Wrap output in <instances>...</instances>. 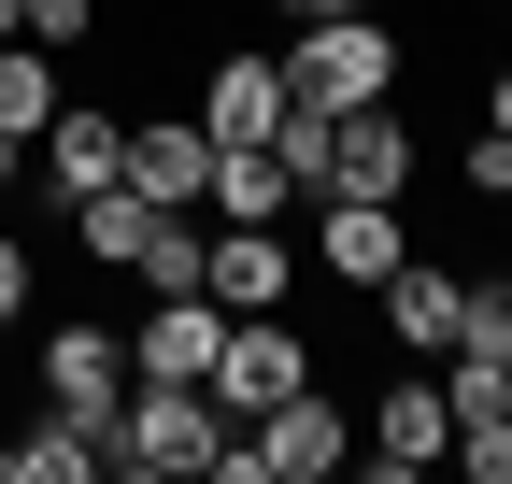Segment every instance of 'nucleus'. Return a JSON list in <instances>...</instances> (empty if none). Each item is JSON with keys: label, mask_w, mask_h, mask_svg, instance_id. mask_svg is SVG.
I'll return each mask as SVG.
<instances>
[{"label": "nucleus", "mask_w": 512, "mask_h": 484, "mask_svg": "<svg viewBox=\"0 0 512 484\" xmlns=\"http://www.w3.org/2000/svg\"><path fill=\"white\" fill-rule=\"evenodd\" d=\"M214 470H228V484H328V470H356V413H342L328 385H299V399H271V413H242Z\"/></svg>", "instance_id": "nucleus-1"}, {"label": "nucleus", "mask_w": 512, "mask_h": 484, "mask_svg": "<svg viewBox=\"0 0 512 484\" xmlns=\"http://www.w3.org/2000/svg\"><path fill=\"white\" fill-rule=\"evenodd\" d=\"M214 456H228L214 385H128L114 428H100V470H157V484H185V470H214Z\"/></svg>", "instance_id": "nucleus-2"}, {"label": "nucleus", "mask_w": 512, "mask_h": 484, "mask_svg": "<svg viewBox=\"0 0 512 484\" xmlns=\"http://www.w3.org/2000/svg\"><path fill=\"white\" fill-rule=\"evenodd\" d=\"M399 72H413V43L384 29V15H328V29H299L285 43V100H399Z\"/></svg>", "instance_id": "nucleus-3"}, {"label": "nucleus", "mask_w": 512, "mask_h": 484, "mask_svg": "<svg viewBox=\"0 0 512 484\" xmlns=\"http://www.w3.org/2000/svg\"><path fill=\"white\" fill-rule=\"evenodd\" d=\"M313 200H413V114L399 100H342L328 114V186Z\"/></svg>", "instance_id": "nucleus-4"}, {"label": "nucleus", "mask_w": 512, "mask_h": 484, "mask_svg": "<svg viewBox=\"0 0 512 484\" xmlns=\"http://www.w3.org/2000/svg\"><path fill=\"white\" fill-rule=\"evenodd\" d=\"M299 385H313V342L271 328V314H228V342H214V413H228V428L271 413V399H299Z\"/></svg>", "instance_id": "nucleus-5"}, {"label": "nucleus", "mask_w": 512, "mask_h": 484, "mask_svg": "<svg viewBox=\"0 0 512 484\" xmlns=\"http://www.w3.org/2000/svg\"><path fill=\"white\" fill-rule=\"evenodd\" d=\"M200 299H214V314H285V299H299V242L214 214V242H200Z\"/></svg>", "instance_id": "nucleus-6"}, {"label": "nucleus", "mask_w": 512, "mask_h": 484, "mask_svg": "<svg viewBox=\"0 0 512 484\" xmlns=\"http://www.w3.org/2000/svg\"><path fill=\"white\" fill-rule=\"evenodd\" d=\"M214 342H228L214 299H143L128 314V385H214Z\"/></svg>", "instance_id": "nucleus-7"}, {"label": "nucleus", "mask_w": 512, "mask_h": 484, "mask_svg": "<svg viewBox=\"0 0 512 484\" xmlns=\"http://www.w3.org/2000/svg\"><path fill=\"white\" fill-rule=\"evenodd\" d=\"M399 257H413L399 200H313V271H328V285H356V299H370Z\"/></svg>", "instance_id": "nucleus-8"}, {"label": "nucleus", "mask_w": 512, "mask_h": 484, "mask_svg": "<svg viewBox=\"0 0 512 484\" xmlns=\"http://www.w3.org/2000/svg\"><path fill=\"white\" fill-rule=\"evenodd\" d=\"M43 399L57 413H86V428H114V399H128V328H43Z\"/></svg>", "instance_id": "nucleus-9"}, {"label": "nucleus", "mask_w": 512, "mask_h": 484, "mask_svg": "<svg viewBox=\"0 0 512 484\" xmlns=\"http://www.w3.org/2000/svg\"><path fill=\"white\" fill-rule=\"evenodd\" d=\"M370 314H384V342L399 356H456V314H470V271H427V257H399L370 285Z\"/></svg>", "instance_id": "nucleus-10"}, {"label": "nucleus", "mask_w": 512, "mask_h": 484, "mask_svg": "<svg viewBox=\"0 0 512 484\" xmlns=\"http://www.w3.org/2000/svg\"><path fill=\"white\" fill-rule=\"evenodd\" d=\"M271 129H285V57H256V43L214 57L200 72V143L228 157V143H271Z\"/></svg>", "instance_id": "nucleus-11"}, {"label": "nucleus", "mask_w": 512, "mask_h": 484, "mask_svg": "<svg viewBox=\"0 0 512 484\" xmlns=\"http://www.w3.org/2000/svg\"><path fill=\"white\" fill-rule=\"evenodd\" d=\"M441 442H456V399H441L427 371H413V385H384V399H370V428H356V456H370V470H399V484L441 470Z\"/></svg>", "instance_id": "nucleus-12"}, {"label": "nucleus", "mask_w": 512, "mask_h": 484, "mask_svg": "<svg viewBox=\"0 0 512 484\" xmlns=\"http://www.w3.org/2000/svg\"><path fill=\"white\" fill-rule=\"evenodd\" d=\"M128 186H143L157 214H200V186H214L200 114H128Z\"/></svg>", "instance_id": "nucleus-13"}, {"label": "nucleus", "mask_w": 512, "mask_h": 484, "mask_svg": "<svg viewBox=\"0 0 512 484\" xmlns=\"http://www.w3.org/2000/svg\"><path fill=\"white\" fill-rule=\"evenodd\" d=\"M29 157L57 171V200H86V186H114V171H128V114H114V100H57Z\"/></svg>", "instance_id": "nucleus-14"}, {"label": "nucleus", "mask_w": 512, "mask_h": 484, "mask_svg": "<svg viewBox=\"0 0 512 484\" xmlns=\"http://www.w3.org/2000/svg\"><path fill=\"white\" fill-rule=\"evenodd\" d=\"M200 200H214L228 228H285V214H299V171H285L271 143H228V157H214V186H200Z\"/></svg>", "instance_id": "nucleus-15"}, {"label": "nucleus", "mask_w": 512, "mask_h": 484, "mask_svg": "<svg viewBox=\"0 0 512 484\" xmlns=\"http://www.w3.org/2000/svg\"><path fill=\"white\" fill-rule=\"evenodd\" d=\"M86 470H100V428H86V413H57V399H43V428L0 442V484H86Z\"/></svg>", "instance_id": "nucleus-16"}, {"label": "nucleus", "mask_w": 512, "mask_h": 484, "mask_svg": "<svg viewBox=\"0 0 512 484\" xmlns=\"http://www.w3.org/2000/svg\"><path fill=\"white\" fill-rule=\"evenodd\" d=\"M143 228H157V200L128 186V171H114V186H86V200H72V242H86V271H128V257H143Z\"/></svg>", "instance_id": "nucleus-17"}, {"label": "nucleus", "mask_w": 512, "mask_h": 484, "mask_svg": "<svg viewBox=\"0 0 512 484\" xmlns=\"http://www.w3.org/2000/svg\"><path fill=\"white\" fill-rule=\"evenodd\" d=\"M57 100H72V72H57L43 43H0V129L43 143V114H57Z\"/></svg>", "instance_id": "nucleus-18"}, {"label": "nucleus", "mask_w": 512, "mask_h": 484, "mask_svg": "<svg viewBox=\"0 0 512 484\" xmlns=\"http://www.w3.org/2000/svg\"><path fill=\"white\" fill-rule=\"evenodd\" d=\"M200 242H214L200 214H157V228H143V257H128V271H143V299H200Z\"/></svg>", "instance_id": "nucleus-19"}, {"label": "nucleus", "mask_w": 512, "mask_h": 484, "mask_svg": "<svg viewBox=\"0 0 512 484\" xmlns=\"http://www.w3.org/2000/svg\"><path fill=\"white\" fill-rule=\"evenodd\" d=\"M456 356H512V271H470V314H456Z\"/></svg>", "instance_id": "nucleus-20"}, {"label": "nucleus", "mask_w": 512, "mask_h": 484, "mask_svg": "<svg viewBox=\"0 0 512 484\" xmlns=\"http://www.w3.org/2000/svg\"><path fill=\"white\" fill-rule=\"evenodd\" d=\"M441 456H456L470 484H512V413H470V428H456V442H441Z\"/></svg>", "instance_id": "nucleus-21"}, {"label": "nucleus", "mask_w": 512, "mask_h": 484, "mask_svg": "<svg viewBox=\"0 0 512 484\" xmlns=\"http://www.w3.org/2000/svg\"><path fill=\"white\" fill-rule=\"evenodd\" d=\"M29 43H43V57H72V43H100V0H29Z\"/></svg>", "instance_id": "nucleus-22"}, {"label": "nucleus", "mask_w": 512, "mask_h": 484, "mask_svg": "<svg viewBox=\"0 0 512 484\" xmlns=\"http://www.w3.org/2000/svg\"><path fill=\"white\" fill-rule=\"evenodd\" d=\"M456 186H470V200H512V143H498V129L456 143Z\"/></svg>", "instance_id": "nucleus-23"}, {"label": "nucleus", "mask_w": 512, "mask_h": 484, "mask_svg": "<svg viewBox=\"0 0 512 484\" xmlns=\"http://www.w3.org/2000/svg\"><path fill=\"white\" fill-rule=\"evenodd\" d=\"M29 285H43V271H29V242H15V228H0V328H15V314H29Z\"/></svg>", "instance_id": "nucleus-24"}, {"label": "nucleus", "mask_w": 512, "mask_h": 484, "mask_svg": "<svg viewBox=\"0 0 512 484\" xmlns=\"http://www.w3.org/2000/svg\"><path fill=\"white\" fill-rule=\"evenodd\" d=\"M285 29H328V15H370V0H271Z\"/></svg>", "instance_id": "nucleus-25"}, {"label": "nucleus", "mask_w": 512, "mask_h": 484, "mask_svg": "<svg viewBox=\"0 0 512 484\" xmlns=\"http://www.w3.org/2000/svg\"><path fill=\"white\" fill-rule=\"evenodd\" d=\"M484 129H498V143H512V72H498V86H484Z\"/></svg>", "instance_id": "nucleus-26"}, {"label": "nucleus", "mask_w": 512, "mask_h": 484, "mask_svg": "<svg viewBox=\"0 0 512 484\" xmlns=\"http://www.w3.org/2000/svg\"><path fill=\"white\" fill-rule=\"evenodd\" d=\"M15 171H29V143H15V129H0V200H15Z\"/></svg>", "instance_id": "nucleus-27"}, {"label": "nucleus", "mask_w": 512, "mask_h": 484, "mask_svg": "<svg viewBox=\"0 0 512 484\" xmlns=\"http://www.w3.org/2000/svg\"><path fill=\"white\" fill-rule=\"evenodd\" d=\"M0 43H29V0H0Z\"/></svg>", "instance_id": "nucleus-28"}]
</instances>
